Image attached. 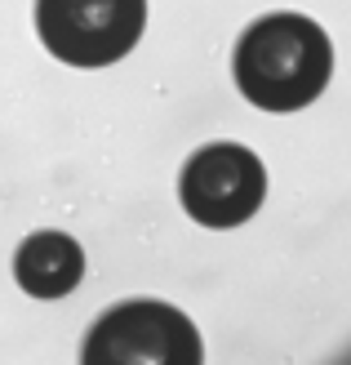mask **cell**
<instances>
[{
	"instance_id": "3",
	"label": "cell",
	"mask_w": 351,
	"mask_h": 365,
	"mask_svg": "<svg viewBox=\"0 0 351 365\" xmlns=\"http://www.w3.org/2000/svg\"><path fill=\"white\" fill-rule=\"evenodd\" d=\"M200 334L196 325L169 303H120L112 307L85 339L89 365H129V361H156V365H200Z\"/></svg>"
},
{
	"instance_id": "1",
	"label": "cell",
	"mask_w": 351,
	"mask_h": 365,
	"mask_svg": "<svg viewBox=\"0 0 351 365\" xmlns=\"http://www.w3.org/2000/svg\"><path fill=\"white\" fill-rule=\"evenodd\" d=\"M236 85L263 112H298L320 98L334 71V45L325 27L303 14H267L245 27L236 45Z\"/></svg>"
},
{
	"instance_id": "5",
	"label": "cell",
	"mask_w": 351,
	"mask_h": 365,
	"mask_svg": "<svg viewBox=\"0 0 351 365\" xmlns=\"http://www.w3.org/2000/svg\"><path fill=\"white\" fill-rule=\"evenodd\" d=\"M14 277L31 299H63L85 277V250L67 232H36L14 254Z\"/></svg>"
},
{
	"instance_id": "2",
	"label": "cell",
	"mask_w": 351,
	"mask_h": 365,
	"mask_svg": "<svg viewBox=\"0 0 351 365\" xmlns=\"http://www.w3.org/2000/svg\"><path fill=\"white\" fill-rule=\"evenodd\" d=\"M147 27V0H36V31L71 67L120 63Z\"/></svg>"
},
{
	"instance_id": "4",
	"label": "cell",
	"mask_w": 351,
	"mask_h": 365,
	"mask_svg": "<svg viewBox=\"0 0 351 365\" xmlns=\"http://www.w3.org/2000/svg\"><path fill=\"white\" fill-rule=\"evenodd\" d=\"M178 196L187 214L205 227H240L258 214L267 196V170L240 143H209L200 148L178 178Z\"/></svg>"
}]
</instances>
